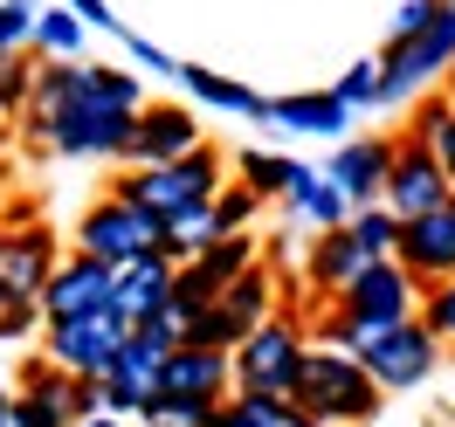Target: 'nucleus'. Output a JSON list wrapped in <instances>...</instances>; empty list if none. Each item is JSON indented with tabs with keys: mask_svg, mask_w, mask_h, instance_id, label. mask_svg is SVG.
<instances>
[{
	"mask_svg": "<svg viewBox=\"0 0 455 427\" xmlns=\"http://www.w3.org/2000/svg\"><path fill=\"white\" fill-rule=\"evenodd\" d=\"M221 221H214V200H194V207H180V214H166L159 221V249H166L172 262H187V256H200L207 241H221Z\"/></svg>",
	"mask_w": 455,
	"mask_h": 427,
	"instance_id": "393cba45",
	"label": "nucleus"
},
{
	"mask_svg": "<svg viewBox=\"0 0 455 427\" xmlns=\"http://www.w3.org/2000/svg\"><path fill=\"white\" fill-rule=\"evenodd\" d=\"M172 276H180V262L166 249H152V256H132L111 269V311L124 324H152V317L172 304Z\"/></svg>",
	"mask_w": 455,
	"mask_h": 427,
	"instance_id": "4468645a",
	"label": "nucleus"
},
{
	"mask_svg": "<svg viewBox=\"0 0 455 427\" xmlns=\"http://www.w3.org/2000/svg\"><path fill=\"white\" fill-rule=\"evenodd\" d=\"M290 399H297V414L317 421V427H359V421H372L379 386L366 379V366H359L352 352H339V344H311L297 386H290Z\"/></svg>",
	"mask_w": 455,
	"mask_h": 427,
	"instance_id": "f03ea898",
	"label": "nucleus"
},
{
	"mask_svg": "<svg viewBox=\"0 0 455 427\" xmlns=\"http://www.w3.org/2000/svg\"><path fill=\"white\" fill-rule=\"evenodd\" d=\"M84 21L69 14V7H42L35 14V28H28V49L35 56H49V62H84Z\"/></svg>",
	"mask_w": 455,
	"mask_h": 427,
	"instance_id": "cd10ccee",
	"label": "nucleus"
},
{
	"mask_svg": "<svg viewBox=\"0 0 455 427\" xmlns=\"http://www.w3.org/2000/svg\"><path fill=\"white\" fill-rule=\"evenodd\" d=\"M56 234L28 221V228H0V304H35L49 269H56Z\"/></svg>",
	"mask_w": 455,
	"mask_h": 427,
	"instance_id": "ddd939ff",
	"label": "nucleus"
},
{
	"mask_svg": "<svg viewBox=\"0 0 455 427\" xmlns=\"http://www.w3.org/2000/svg\"><path fill=\"white\" fill-rule=\"evenodd\" d=\"M394 262H400V269H407L421 289L449 283V276H455V200L427 207V214H414V221H400Z\"/></svg>",
	"mask_w": 455,
	"mask_h": 427,
	"instance_id": "9b49d317",
	"label": "nucleus"
},
{
	"mask_svg": "<svg viewBox=\"0 0 455 427\" xmlns=\"http://www.w3.org/2000/svg\"><path fill=\"white\" fill-rule=\"evenodd\" d=\"M42 331V304H0V338H35Z\"/></svg>",
	"mask_w": 455,
	"mask_h": 427,
	"instance_id": "c9c22d12",
	"label": "nucleus"
},
{
	"mask_svg": "<svg viewBox=\"0 0 455 427\" xmlns=\"http://www.w3.org/2000/svg\"><path fill=\"white\" fill-rule=\"evenodd\" d=\"M62 7H69V14L84 21V28H104V35H117V21H111V7H104V0H62Z\"/></svg>",
	"mask_w": 455,
	"mask_h": 427,
	"instance_id": "4c0bfd02",
	"label": "nucleus"
},
{
	"mask_svg": "<svg viewBox=\"0 0 455 427\" xmlns=\"http://www.w3.org/2000/svg\"><path fill=\"white\" fill-rule=\"evenodd\" d=\"M407 138H421L427 152H435V166L449 172V186H455V104L449 97H421L414 117H407Z\"/></svg>",
	"mask_w": 455,
	"mask_h": 427,
	"instance_id": "a878e982",
	"label": "nucleus"
},
{
	"mask_svg": "<svg viewBox=\"0 0 455 427\" xmlns=\"http://www.w3.org/2000/svg\"><path fill=\"white\" fill-rule=\"evenodd\" d=\"M159 393L221 407V399L235 393V366H228V352H214V344H172L166 366H159Z\"/></svg>",
	"mask_w": 455,
	"mask_h": 427,
	"instance_id": "2eb2a0df",
	"label": "nucleus"
},
{
	"mask_svg": "<svg viewBox=\"0 0 455 427\" xmlns=\"http://www.w3.org/2000/svg\"><path fill=\"white\" fill-rule=\"evenodd\" d=\"M7 186H14V166H7V159H0V207H7Z\"/></svg>",
	"mask_w": 455,
	"mask_h": 427,
	"instance_id": "a19ab883",
	"label": "nucleus"
},
{
	"mask_svg": "<svg viewBox=\"0 0 455 427\" xmlns=\"http://www.w3.org/2000/svg\"><path fill=\"white\" fill-rule=\"evenodd\" d=\"M28 28H35V7H28V0H0V56L28 49Z\"/></svg>",
	"mask_w": 455,
	"mask_h": 427,
	"instance_id": "f704fd0d",
	"label": "nucleus"
},
{
	"mask_svg": "<svg viewBox=\"0 0 455 427\" xmlns=\"http://www.w3.org/2000/svg\"><path fill=\"white\" fill-rule=\"evenodd\" d=\"M249 262H256V241H249V234H221V241H207L200 256L180 262L172 297H180V304H214V297H221V289L249 269Z\"/></svg>",
	"mask_w": 455,
	"mask_h": 427,
	"instance_id": "f3484780",
	"label": "nucleus"
},
{
	"mask_svg": "<svg viewBox=\"0 0 455 427\" xmlns=\"http://www.w3.org/2000/svg\"><path fill=\"white\" fill-rule=\"evenodd\" d=\"M283 207H290V221H304L311 234H331V228H345V214H352V200L324 179L317 166H304L297 179H290V194H283Z\"/></svg>",
	"mask_w": 455,
	"mask_h": 427,
	"instance_id": "412c9836",
	"label": "nucleus"
},
{
	"mask_svg": "<svg viewBox=\"0 0 455 427\" xmlns=\"http://www.w3.org/2000/svg\"><path fill=\"white\" fill-rule=\"evenodd\" d=\"M345 234H352L372 262H387V256H394V241H400V214H387L379 200H372V207H352V214H345Z\"/></svg>",
	"mask_w": 455,
	"mask_h": 427,
	"instance_id": "c85d7f7f",
	"label": "nucleus"
},
{
	"mask_svg": "<svg viewBox=\"0 0 455 427\" xmlns=\"http://www.w3.org/2000/svg\"><path fill=\"white\" fill-rule=\"evenodd\" d=\"M139 421L145 427H214V407H207V399H166V393H152Z\"/></svg>",
	"mask_w": 455,
	"mask_h": 427,
	"instance_id": "2f4dec72",
	"label": "nucleus"
},
{
	"mask_svg": "<svg viewBox=\"0 0 455 427\" xmlns=\"http://www.w3.org/2000/svg\"><path fill=\"white\" fill-rule=\"evenodd\" d=\"M297 172H304V159H290V152H269V145H249V152H235V179H242V186H256L262 200H283Z\"/></svg>",
	"mask_w": 455,
	"mask_h": 427,
	"instance_id": "bb28decb",
	"label": "nucleus"
},
{
	"mask_svg": "<svg viewBox=\"0 0 455 427\" xmlns=\"http://www.w3.org/2000/svg\"><path fill=\"white\" fill-rule=\"evenodd\" d=\"M421 324L442 344H455V276H449V283H435V289H421Z\"/></svg>",
	"mask_w": 455,
	"mask_h": 427,
	"instance_id": "72a5a7b5",
	"label": "nucleus"
},
{
	"mask_svg": "<svg viewBox=\"0 0 455 427\" xmlns=\"http://www.w3.org/2000/svg\"><path fill=\"white\" fill-rule=\"evenodd\" d=\"M379 104H407V97H421L442 69L455 62V0L435 7V21L421 35H400V42H379Z\"/></svg>",
	"mask_w": 455,
	"mask_h": 427,
	"instance_id": "20e7f679",
	"label": "nucleus"
},
{
	"mask_svg": "<svg viewBox=\"0 0 455 427\" xmlns=\"http://www.w3.org/2000/svg\"><path fill=\"white\" fill-rule=\"evenodd\" d=\"M7 124H14V117H0V145H7Z\"/></svg>",
	"mask_w": 455,
	"mask_h": 427,
	"instance_id": "37998d69",
	"label": "nucleus"
},
{
	"mask_svg": "<svg viewBox=\"0 0 455 427\" xmlns=\"http://www.w3.org/2000/svg\"><path fill=\"white\" fill-rule=\"evenodd\" d=\"M145 111V83L117 62H35V90L21 131L62 159H124L132 117Z\"/></svg>",
	"mask_w": 455,
	"mask_h": 427,
	"instance_id": "f257e3e1",
	"label": "nucleus"
},
{
	"mask_svg": "<svg viewBox=\"0 0 455 427\" xmlns=\"http://www.w3.org/2000/svg\"><path fill=\"white\" fill-rule=\"evenodd\" d=\"M200 145V117L180 111V104H145L132 117V138H124V159L117 166H159V159H180Z\"/></svg>",
	"mask_w": 455,
	"mask_h": 427,
	"instance_id": "dca6fc26",
	"label": "nucleus"
},
{
	"mask_svg": "<svg viewBox=\"0 0 455 427\" xmlns=\"http://www.w3.org/2000/svg\"><path fill=\"white\" fill-rule=\"evenodd\" d=\"M435 7H442V0H400V14H394V35H387V42H400V35H421L427 21H435Z\"/></svg>",
	"mask_w": 455,
	"mask_h": 427,
	"instance_id": "e433bc0d",
	"label": "nucleus"
},
{
	"mask_svg": "<svg viewBox=\"0 0 455 427\" xmlns=\"http://www.w3.org/2000/svg\"><path fill=\"white\" fill-rule=\"evenodd\" d=\"M304 352H311L304 324L283 317V311H269L249 338L228 352V366H235V386H242V393H283L290 399L297 372H304Z\"/></svg>",
	"mask_w": 455,
	"mask_h": 427,
	"instance_id": "39448f33",
	"label": "nucleus"
},
{
	"mask_svg": "<svg viewBox=\"0 0 455 427\" xmlns=\"http://www.w3.org/2000/svg\"><path fill=\"white\" fill-rule=\"evenodd\" d=\"M180 83H187V97L194 104H207V111H228V117H262V97L249 83H235V76H214L207 62H180Z\"/></svg>",
	"mask_w": 455,
	"mask_h": 427,
	"instance_id": "5701e85b",
	"label": "nucleus"
},
{
	"mask_svg": "<svg viewBox=\"0 0 455 427\" xmlns=\"http://www.w3.org/2000/svg\"><path fill=\"white\" fill-rule=\"evenodd\" d=\"M69 427H124V414H111V407H104V414H84V421H69Z\"/></svg>",
	"mask_w": 455,
	"mask_h": 427,
	"instance_id": "ea45409f",
	"label": "nucleus"
},
{
	"mask_svg": "<svg viewBox=\"0 0 455 427\" xmlns=\"http://www.w3.org/2000/svg\"><path fill=\"white\" fill-rule=\"evenodd\" d=\"M262 214V194L256 186H242V179H221V194H214V221L228 234H249V221Z\"/></svg>",
	"mask_w": 455,
	"mask_h": 427,
	"instance_id": "7c9ffc66",
	"label": "nucleus"
},
{
	"mask_svg": "<svg viewBox=\"0 0 455 427\" xmlns=\"http://www.w3.org/2000/svg\"><path fill=\"white\" fill-rule=\"evenodd\" d=\"M262 117L283 124L297 138H345L352 111L339 104V90H297V97H262Z\"/></svg>",
	"mask_w": 455,
	"mask_h": 427,
	"instance_id": "6ab92c4d",
	"label": "nucleus"
},
{
	"mask_svg": "<svg viewBox=\"0 0 455 427\" xmlns=\"http://www.w3.org/2000/svg\"><path fill=\"white\" fill-rule=\"evenodd\" d=\"M7 407H14V393H7V379H0V427H7Z\"/></svg>",
	"mask_w": 455,
	"mask_h": 427,
	"instance_id": "79ce46f5",
	"label": "nucleus"
},
{
	"mask_svg": "<svg viewBox=\"0 0 455 427\" xmlns=\"http://www.w3.org/2000/svg\"><path fill=\"white\" fill-rule=\"evenodd\" d=\"M35 62L42 56H0V117H21L28 111V90H35Z\"/></svg>",
	"mask_w": 455,
	"mask_h": 427,
	"instance_id": "c756f323",
	"label": "nucleus"
},
{
	"mask_svg": "<svg viewBox=\"0 0 455 427\" xmlns=\"http://www.w3.org/2000/svg\"><path fill=\"white\" fill-rule=\"evenodd\" d=\"M42 324H62V317H90V311H111V262L97 256H62L42 283Z\"/></svg>",
	"mask_w": 455,
	"mask_h": 427,
	"instance_id": "f8f14e48",
	"label": "nucleus"
},
{
	"mask_svg": "<svg viewBox=\"0 0 455 427\" xmlns=\"http://www.w3.org/2000/svg\"><path fill=\"white\" fill-rule=\"evenodd\" d=\"M124 42H132V56H139L145 69H159V76H180V62H172V56H159L152 42H139V35H124Z\"/></svg>",
	"mask_w": 455,
	"mask_h": 427,
	"instance_id": "58836bf2",
	"label": "nucleus"
},
{
	"mask_svg": "<svg viewBox=\"0 0 455 427\" xmlns=\"http://www.w3.org/2000/svg\"><path fill=\"white\" fill-rule=\"evenodd\" d=\"M152 249H159V221L145 207H132L124 194H104L76 221V256H97V262H111V269L132 262V256H152Z\"/></svg>",
	"mask_w": 455,
	"mask_h": 427,
	"instance_id": "6e6552de",
	"label": "nucleus"
},
{
	"mask_svg": "<svg viewBox=\"0 0 455 427\" xmlns=\"http://www.w3.org/2000/svg\"><path fill=\"white\" fill-rule=\"evenodd\" d=\"M387 159H394V138H345L339 152H331L324 179H331L352 207H372L379 186H387Z\"/></svg>",
	"mask_w": 455,
	"mask_h": 427,
	"instance_id": "a211bd4d",
	"label": "nucleus"
},
{
	"mask_svg": "<svg viewBox=\"0 0 455 427\" xmlns=\"http://www.w3.org/2000/svg\"><path fill=\"white\" fill-rule=\"evenodd\" d=\"M166 352H172V331L152 317V324H132V338L117 344V359L104 366V407L111 414H124V421H139L145 414V399L159 393V366H166Z\"/></svg>",
	"mask_w": 455,
	"mask_h": 427,
	"instance_id": "423d86ee",
	"label": "nucleus"
},
{
	"mask_svg": "<svg viewBox=\"0 0 455 427\" xmlns=\"http://www.w3.org/2000/svg\"><path fill=\"white\" fill-rule=\"evenodd\" d=\"M221 179H228V159L200 138L194 152H180V159H159V166H124L111 194H124L132 207H145L152 221H166V214L194 207V200H214V194H221Z\"/></svg>",
	"mask_w": 455,
	"mask_h": 427,
	"instance_id": "7ed1b4c3",
	"label": "nucleus"
},
{
	"mask_svg": "<svg viewBox=\"0 0 455 427\" xmlns=\"http://www.w3.org/2000/svg\"><path fill=\"white\" fill-rule=\"evenodd\" d=\"M132 338V324L117 311H90V317H62V324H42V359L56 372H84V379H104V366L117 359V344Z\"/></svg>",
	"mask_w": 455,
	"mask_h": 427,
	"instance_id": "0eeeda50",
	"label": "nucleus"
},
{
	"mask_svg": "<svg viewBox=\"0 0 455 427\" xmlns=\"http://www.w3.org/2000/svg\"><path fill=\"white\" fill-rule=\"evenodd\" d=\"M214 311H221L228 324L242 331V338H249V331H256L262 317L276 311V289H269V269H262V256L249 262V269H242V276H235V283L221 289V297H214Z\"/></svg>",
	"mask_w": 455,
	"mask_h": 427,
	"instance_id": "4be33fe9",
	"label": "nucleus"
},
{
	"mask_svg": "<svg viewBox=\"0 0 455 427\" xmlns=\"http://www.w3.org/2000/svg\"><path fill=\"white\" fill-rule=\"evenodd\" d=\"M331 304H339L345 317H359V324H400V317H421V283L387 256V262H366Z\"/></svg>",
	"mask_w": 455,
	"mask_h": 427,
	"instance_id": "9d476101",
	"label": "nucleus"
},
{
	"mask_svg": "<svg viewBox=\"0 0 455 427\" xmlns=\"http://www.w3.org/2000/svg\"><path fill=\"white\" fill-rule=\"evenodd\" d=\"M442 200H455L449 172L435 166V152H427L421 138H407V131H400V138H394V159H387V186H379V207H387V214H400V221H414V214L442 207Z\"/></svg>",
	"mask_w": 455,
	"mask_h": 427,
	"instance_id": "1a4fd4ad",
	"label": "nucleus"
},
{
	"mask_svg": "<svg viewBox=\"0 0 455 427\" xmlns=\"http://www.w3.org/2000/svg\"><path fill=\"white\" fill-rule=\"evenodd\" d=\"M214 427H304V414H297V399L283 393H235L214 407Z\"/></svg>",
	"mask_w": 455,
	"mask_h": 427,
	"instance_id": "b1692460",
	"label": "nucleus"
},
{
	"mask_svg": "<svg viewBox=\"0 0 455 427\" xmlns=\"http://www.w3.org/2000/svg\"><path fill=\"white\" fill-rule=\"evenodd\" d=\"M366 262H372V256H366V249H359V241H352L345 228L317 234V241H311V256H304V289L331 304V297H339V289L352 283V276H359Z\"/></svg>",
	"mask_w": 455,
	"mask_h": 427,
	"instance_id": "aec40b11",
	"label": "nucleus"
},
{
	"mask_svg": "<svg viewBox=\"0 0 455 427\" xmlns=\"http://www.w3.org/2000/svg\"><path fill=\"white\" fill-rule=\"evenodd\" d=\"M331 90H339L345 111H372V104H379V62H372V56H366V62H352V69H345Z\"/></svg>",
	"mask_w": 455,
	"mask_h": 427,
	"instance_id": "473e14b6",
	"label": "nucleus"
},
{
	"mask_svg": "<svg viewBox=\"0 0 455 427\" xmlns=\"http://www.w3.org/2000/svg\"><path fill=\"white\" fill-rule=\"evenodd\" d=\"M304 427H317V421H304Z\"/></svg>",
	"mask_w": 455,
	"mask_h": 427,
	"instance_id": "c03bdc74",
	"label": "nucleus"
}]
</instances>
